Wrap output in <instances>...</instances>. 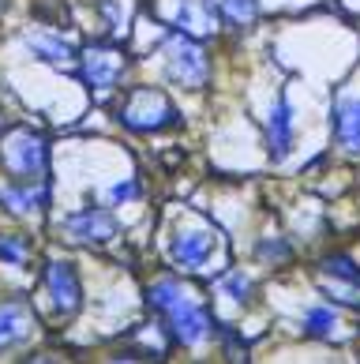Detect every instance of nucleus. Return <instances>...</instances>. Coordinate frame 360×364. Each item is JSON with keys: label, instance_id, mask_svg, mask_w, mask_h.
<instances>
[{"label": "nucleus", "instance_id": "nucleus-1", "mask_svg": "<svg viewBox=\"0 0 360 364\" xmlns=\"http://www.w3.org/2000/svg\"><path fill=\"white\" fill-rule=\"evenodd\" d=\"M146 304H151V312L162 316L165 334L177 346H199L210 334V327H214L210 312L180 286L177 278L151 282V286H146Z\"/></svg>", "mask_w": 360, "mask_h": 364}, {"label": "nucleus", "instance_id": "nucleus-2", "mask_svg": "<svg viewBox=\"0 0 360 364\" xmlns=\"http://www.w3.org/2000/svg\"><path fill=\"white\" fill-rule=\"evenodd\" d=\"M120 124H124L128 132H143V136H151V132H162L169 124H177V105H173V98L165 90L158 87H136L128 90V98L120 102Z\"/></svg>", "mask_w": 360, "mask_h": 364}, {"label": "nucleus", "instance_id": "nucleus-3", "mask_svg": "<svg viewBox=\"0 0 360 364\" xmlns=\"http://www.w3.org/2000/svg\"><path fill=\"white\" fill-rule=\"evenodd\" d=\"M165 75L169 83L184 90H203L210 83V57L199 38L192 34H169L165 38Z\"/></svg>", "mask_w": 360, "mask_h": 364}, {"label": "nucleus", "instance_id": "nucleus-4", "mask_svg": "<svg viewBox=\"0 0 360 364\" xmlns=\"http://www.w3.org/2000/svg\"><path fill=\"white\" fill-rule=\"evenodd\" d=\"M0 161L8 173H16L19 181H38L49 166V146L45 136H38L31 128H11L0 139Z\"/></svg>", "mask_w": 360, "mask_h": 364}, {"label": "nucleus", "instance_id": "nucleus-5", "mask_svg": "<svg viewBox=\"0 0 360 364\" xmlns=\"http://www.w3.org/2000/svg\"><path fill=\"white\" fill-rule=\"evenodd\" d=\"M45 293H49V304L57 316H75L79 304H83V286H79L75 267L64 259H53L45 267Z\"/></svg>", "mask_w": 360, "mask_h": 364}, {"label": "nucleus", "instance_id": "nucleus-6", "mask_svg": "<svg viewBox=\"0 0 360 364\" xmlns=\"http://www.w3.org/2000/svg\"><path fill=\"white\" fill-rule=\"evenodd\" d=\"M64 233L75 245H105V240H113L120 233V222L102 207H87V210H75L64 218Z\"/></svg>", "mask_w": 360, "mask_h": 364}, {"label": "nucleus", "instance_id": "nucleus-7", "mask_svg": "<svg viewBox=\"0 0 360 364\" xmlns=\"http://www.w3.org/2000/svg\"><path fill=\"white\" fill-rule=\"evenodd\" d=\"M124 75V53L109 42H98V46H87L83 49V79L94 90H109L120 83Z\"/></svg>", "mask_w": 360, "mask_h": 364}, {"label": "nucleus", "instance_id": "nucleus-8", "mask_svg": "<svg viewBox=\"0 0 360 364\" xmlns=\"http://www.w3.org/2000/svg\"><path fill=\"white\" fill-rule=\"evenodd\" d=\"M210 252H214V237H210L207 229H188V233H177L169 240L173 263H180L184 271H203Z\"/></svg>", "mask_w": 360, "mask_h": 364}, {"label": "nucleus", "instance_id": "nucleus-9", "mask_svg": "<svg viewBox=\"0 0 360 364\" xmlns=\"http://www.w3.org/2000/svg\"><path fill=\"white\" fill-rule=\"evenodd\" d=\"M222 23V11H218V0H180V11H177V26L192 38H210Z\"/></svg>", "mask_w": 360, "mask_h": 364}, {"label": "nucleus", "instance_id": "nucleus-10", "mask_svg": "<svg viewBox=\"0 0 360 364\" xmlns=\"http://www.w3.org/2000/svg\"><path fill=\"white\" fill-rule=\"evenodd\" d=\"M34 327V316H31V304L11 296V301H0V353L11 346H19Z\"/></svg>", "mask_w": 360, "mask_h": 364}, {"label": "nucleus", "instance_id": "nucleus-11", "mask_svg": "<svg viewBox=\"0 0 360 364\" xmlns=\"http://www.w3.org/2000/svg\"><path fill=\"white\" fill-rule=\"evenodd\" d=\"M334 139L342 146V154L360 158V98L334 102Z\"/></svg>", "mask_w": 360, "mask_h": 364}, {"label": "nucleus", "instance_id": "nucleus-12", "mask_svg": "<svg viewBox=\"0 0 360 364\" xmlns=\"http://www.w3.org/2000/svg\"><path fill=\"white\" fill-rule=\"evenodd\" d=\"M0 203L11 214H34L49 203V184H34V181L8 184V188H0Z\"/></svg>", "mask_w": 360, "mask_h": 364}, {"label": "nucleus", "instance_id": "nucleus-13", "mask_svg": "<svg viewBox=\"0 0 360 364\" xmlns=\"http://www.w3.org/2000/svg\"><path fill=\"white\" fill-rule=\"evenodd\" d=\"M266 143H271V158H278V161H282L293 146V109H289L285 94L274 102L271 117H266Z\"/></svg>", "mask_w": 360, "mask_h": 364}, {"label": "nucleus", "instance_id": "nucleus-14", "mask_svg": "<svg viewBox=\"0 0 360 364\" xmlns=\"http://www.w3.org/2000/svg\"><path fill=\"white\" fill-rule=\"evenodd\" d=\"M218 11L229 31H248L259 19V0H218Z\"/></svg>", "mask_w": 360, "mask_h": 364}, {"label": "nucleus", "instance_id": "nucleus-15", "mask_svg": "<svg viewBox=\"0 0 360 364\" xmlns=\"http://www.w3.org/2000/svg\"><path fill=\"white\" fill-rule=\"evenodd\" d=\"M26 46H31L42 60H49V64H68V60H72V46H68V42H60V38L31 34V38H26Z\"/></svg>", "mask_w": 360, "mask_h": 364}, {"label": "nucleus", "instance_id": "nucleus-16", "mask_svg": "<svg viewBox=\"0 0 360 364\" xmlns=\"http://www.w3.org/2000/svg\"><path fill=\"white\" fill-rule=\"evenodd\" d=\"M214 286L229 296V301H236V304H244L248 296H251V278L244 274V271H236V267H229V271H222L218 278H214Z\"/></svg>", "mask_w": 360, "mask_h": 364}, {"label": "nucleus", "instance_id": "nucleus-17", "mask_svg": "<svg viewBox=\"0 0 360 364\" xmlns=\"http://www.w3.org/2000/svg\"><path fill=\"white\" fill-rule=\"evenodd\" d=\"M334 323H338L334 308L315 304V308H308V316H304V331H308L312 338H330V334H334Z\"/></svg>", "mask_w": 360, "mask_h": 364}, {"label": "nucleus", "instance_id": "nucleus-18", "mask_svg": "<svg viewBox=\"0 0 360 364\" xmlns=\"http://www.w3.org/2000/svg\"><path fill=\"white\" fill-rule=\"evenodd\" d=\"M319 267H323V274H330V278H342V282H353V286H360V267H356V259H349V255H342V252L323 255V259H319Z\"/></svg>", "mask_w": 360, "mask_h": 364}, {"label": "nucleus", "instance_id": "nucleus-19", "mask_svg": "<svg viewBox=\"0 0 360 364\" xmlns=\"http://www.w3.org/2000/svg\"><path fill=\"white\" fill-rule=\"evenodd\" d=\"M319 293L330 296V301H338V304H356L360 308V286L353 289V282H342V278H323L319 282Z\"/></svg>", "mask_w": 360, "mask_h": 364}, {"label": "nucleus", "instance_id": "nucleus-20", "mask_svg": "<svg viewBox=\"0 0 360 364\" xmlns=\"http://www.w3.org/2000/svg\"><path fill=\"white\" fill-rule=\"evenodd\" d=\"M26 255H31V248H26L23 237H0V259L4 263L19 267V263H26Z\"/></svg>", "mask_w": 360, "mask_h": 364}, {"label": "nucleus", "instance_id": "nucleus-21", "mask_svg": "<svg viewBox=\"0 0 360 364\" xmlns=\"http://www.w3.org/2000/svg\"><path fill=\"white\" fill-rule=\"evenodd\" d=\"M289 252H293V248L285 245V240H259V245H256L259 259H285Z\"/></svg>", "mask_w": 360, "mask_h": 364}, {"label": "nucleus", "instance_id": "nucleus-22", "mask_svg": "<svg viewBox=\"0 0 360 364\" xmlns=\"http://www.w3.org/2000/svg\"><path fill=\"white\" fill-rule=\"evenodd\" d=\"M105 196H109V203H120V199L136 196V184H131V181H124V184H116V188H109V192H105Z\"/></svg>", "mask_w": 360, "mask_h": 364}, {"label": "nucleus", "instance_id": "nucleus-23", "mask_svg": "<svg viewBox=\"0 0 360 364\" xmlns=\"http://www.w3.org/2000/svg\"><path fill=\"white\" fill-rule=\"evenodd\" d=\"M0 132H4V113H0Z\"/></svg>", "mask_w": 360, "mask_h": 364}, {"label": "nucleus", "instance_id": "nucleus-24", "mask_svg": "<svg viewBox=\"0 0 360 364\" xmlns=\"http://www.w3.org/2000/svg\"><path fill=\"white\" fill-rule=\"evenodd\" d=\"M0 4H4V0H0Z\"/></svg>", "mask_w": 360, "mask_h": 364}]
</instances>
